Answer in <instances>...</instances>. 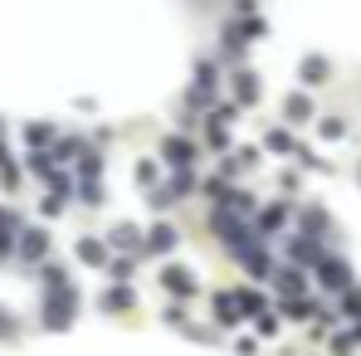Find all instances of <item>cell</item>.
<instances>
[{
  "label": "cell",
  "mask_w": 361,
  "mask_h": 356,
  "mask_svg": "<svg viewBox=\"0 0 361 356\" xmlns=\"http://www.w3.org/2000/svg\"><path fill=\"white\" fill-rule=\"evenodd\" d=\"M73 307H78V293H73L68 283H63V288H44V312H39V317H44L49 332H63V327L73 322Z\"/></svg>",
  "instance_id": "cell-1"
},
{
  "label": "cell",
  "mask_w": 361,
  "mask_h": 356,
  "mask_svg": "<svg viewBox=\"0 0 361 356\" xmlns=\"http://www.w3.org/2000/svg\"><path fill=\"white\" fill-rule=\"evenodd\" d=\"M317 274H322L327 288H352V269L342 259H317Z\"/></svg>",
  "instance_id": "cell-2"
},
{
  "label": "cell",
  "mask_w": 361,
  "mask_h": 356,
  "mask_svg": "<svg viewBox=\"0 0 361 356\" xmlns=\"http://www.w3.org/2000/svg\"><path fill=\"white\" fill-rule=\"evenodd\" d=\"M161 156H166V166H185V161L195 156V142H185V137H166V142H161Z\"/></svg>",
  "instance_id": "cell-3"
},
{
  "label": "cell",
  "mask_w": 361,
  "mask_h": 356,
  "mask_svg": "<svg viewBox=\"0 0 361 356\" xmlns=\"http://www.w3.org/2000/svg\"><path fill=\"white\" fill-rule=\"evenodd\" d=\"M298 73H302V83H307V88H322V83H327V73H332V63L317 59V54H307Z\"/></svg>",
  "instance_id": "cell-4"
},
{
  "label": "cell",
  "mask_w": 361,
  "mask_h": 356,
  "mask_svg": "<svg viewBox=\"0 0 361 356\" xmlns=\"http://www.w3.org/2000/svg\"><path fill=\"white\" fill-rule=\"evenodd\" d=\"M161 283H166V288H171V293H195V278H190V269H180V264H171V269H166V274H161Z\"/></svg>",
  "instance_id": "cell-5"
},
{
  "label": "cell",
  "mask_w": 361,
  "mask_h": 356,
  "mask_svg": "<svg viewBox=\"0 0 361 356\" xmlns=\"http://www.w3.org/2000/svg\"><path fill=\"white\" fill-rule=\"evenodd\" d=\"M44 249H49V235H44V230H25V239H20V254H25V259H39Z\"/></svg>",
  "instance_id": "cell-6"
},
{
  "label": "cell",
  "mask_w": 361,
  "mask_h": 356,
  "mask_svg": "<svg viewBox=\"0 0 361 356\" xmlns=\"http://www.w3.org/2000/svg\"><path fill=\"white\" fill-rule=\"evenodd\" d=\"M235 98H240L244 108L259 103V78H254V73H235Z\"/></svg>",
  "instance_id": "cell-7"
},
{
  "label": "cell",
  "mask_w": 361,
  "mask_h": 356,
  "mask_svg": "<svg viewBox=\"0 0 361 356\" xmlns=\"http://www.w3.org/2000/svg\"><path fill=\"white\" fill-rule=\"evenodd\" d=\"M137 297H132V288H108L103 293V312H127Z\"/></svg>",
  "instance_id": "cell-8"
},
{
  "label": "cell",
  "mask_w": 361,
  "mask_h": 356,
  "mask_svg": "<svg viewBox=\"0 0 361 356\" xmlns=\"http://www.w3.org/2000/svg\"><path fill=\"white\" fill-rule=\"evenodd\" d=\"M147 244H152L157 254H166V249H176V230H171V225H152V235H147Z\"/></svg>",
  "instance_id": "cell-9"
},
{
  "label": "cell",
  "mask_w": 361,
  "mask_h": 356,
  "mask_svg": "<svg viewBox=\"0 0 361 356\" xmlns=\"http://www.w3.org/2000/svg\"><path fill=\"white\" fill-rule=\"evenodd\" d=\"M142 230H137V225H118V230H113V244H118V249H142Z\"/></svg>",
  "instance_id": "cell-10"
},
{
  "label": "cell",
  "mask_w": 361,
  "mask_h": 356,
  "mask_svg": "<svg viewBox=\"0 0 361 356\" xmlns=\"http://www.w3.org/2000/svg\"><path fill=\"white\" fill-rule=\"evenodd\" d=\"M283 108H288V118H293V122H307V118H312V103H307L302 93H293V98H288Z\"/></svg>",
  "instance_id": "cell-11"
},
{
  "label": "cell",
  "mask_w": 361,
  "mask_h": 356,
  "mask_svg": "<svg viewBox=\"0 0 361 356\" xmlns=\"http://www.w3.org/2000/svg\"><path fill=\"white\" fill-rule=\"evenodd\" d=\"M235 302L244 307V317H254V312H264V297L254 293V288H240V293H235Z\"/></svg>",
  "instance_id": "cell-12"
},
{
  "label": "cell",
  "mask_w": 361,
  "mask_h": 356,
  "mask_svg": "<svg viewBox=\"0 0 361 356\" xmlns=\"http://www.w3.org/2000/svg\"><path fill=\"white\" fill-rule=\"evenodd\" d=\"M235 307H240V302H235V293H220V297H215V317H220V322H235V317H240Z\"/></svg>",
  "instance_id": "cell-13"
},
{
  "label": "cell",
  "mask_w": 361,
  "mask_h": 356,
  "mask_svg": "<svg viewBox=\"0 0 361 356\" xmlns=\"http://www.w3.org/2000/svg\"><path fill=\"white\" fill-rule=\"evenodd\" d=\"M103 254H108V249H103L98 239H78V259H88V264H103Z\"/></svg>",
  "instance_id": "cell-14"
},
{
  "label": "cell",
  "mask_w": 361,
  "mask_h": 356,
  "mask_svg": "<svg viewBox=\"0 0 361 356\" xmlns=\"http://www.w3.org/2000/svg\"><path fill=\"white\" fill-rule=\"evenodd\" d=\"M283 220H288L283 205H269V210H264V230H283Z\"/></svg>",
  "instance_id": "cell-15"
},
{
  "label": "cell",
  "mask_w": 361,
  "mask_h": 356,
  "mask_svg": "<svg viewBox=\"0 0 361 356\" xmlns=\"http://www.w3.org/2000/svg\"><path fill=\"white\" fill-rule=\"evenodd\" d=\"M279 288H283V293H302V278H298V269H283Z\"/></svg>",
  "instance_id": "cell-16"
},
{
  "label": "cell",
  "mask_w": 361,
  "mask_h": 356,
  "mask_svg": "<svg viewBox=\"0 0 361 356\" xmlns=\"http://www.w3.org/2000/svg\"><path fill=\"white\" fill-rule=\"evenodd\" d=\"M342 132H347V122H342V118H327V122H322V137H327V142H337Z\"/></svg>",
  "instance_id": "cell-17"
},
{
  "label": "cell",
  "mask_w": 361,
  "mask_h": 356,
  "mask_svg": "<svg viewBox=\"0 0 361 356\" xmlns=\"http://www.w3.org/2000/svg\"><path fill=\"white\" fill-rule=\"evenodd\" d=\"M30 142H35V147H44V142H54V127H39V122H35V127H30Z\"/></svg>",
  "instance_id": "cell-18"
},
{
  "label": "cell",
  "mask_w": 361,
  "mask_h": 356,
  "mask_svg": "<svg viewBox=\"0 0 361 356\" xmlns=\"http://www.w3.org/2000/svg\"><path fill=\"white\" fill-rule=\"evenodd\" d=\"M269 152H293V142H288V132H269Z\"/></svg>",
  "instance_id": "cell-19"
},
{
  "label": "cell",
  "mask_w": 361,
  "mask_h": 356,
  "mask_svg": "<svg viewBox=\"0 0 361 356\" xmlns=\"http://www.w3.org/2000/svg\"><path fill=\"white\" fill-rule=\"evenodd\" d=\"M347 312H352V317H361V293H347Z\"/></svg>",
  "instance_id": "cell-20"
},
{
  "label": "cell",
  "mask_w": 361,
  "mask_h": 356,
  "mask_svg": "<svg viewBox=\"0 0 361 356\" xmlns=\"http://www.w3.org/2000/svg\"><path fill=\"white\" fill-rule=\"evenodd\" d=\"M10 332H15V322H10V317H5V307H0V337H10Z\"/></svg>",
  "instance_id": "cell-21"
},
{
  "label": "cell",
  "mask_w": 361,
  "mask_h": 356,
  "mask_svg": "<svg viewBox=\"0 0 361 356\" xmlns=\"http://www.w3.org/2000/svg\"><path fill=\"white\" fill-rule=\"evenodd\" d=\"M0 166H5V142H0Z\"/></svg>",
  "instance_id": "cell-22"
},
{
  "label": "cell",
  "mask_w": 361,
  "mask_h": 356,
  "mask_svg": "<svg viewBox=\"0 0 361 356\" xmlns=\"http://www.w3.org/2000/svg\"><path fill=\"white\" fill-rule=\"evenodd\" d=\"M357 176H361V171H357Z\"/></svg>",
  "instance_id": "cell-23"
}]
</instances>
